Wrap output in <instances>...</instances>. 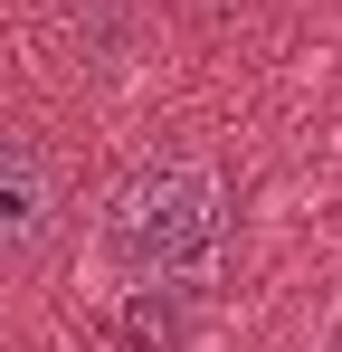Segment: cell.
Masks as SVG:
<instances>
[{
	"label": "cell",
	"mask_w": 342,
	"mask_h": 352,
	"mask_svg": "<svg viewBox=\"0 0 342 352\" xmlns=\"http://www.w3.org/2000/svg\"><path fill=\"white\" fill-rule=\"evenodd\" d=\"M124 324H133V343H171L181 333V305H133Z\"/></svg>",
	"instance_id": "277c9868"
},
{
	"label": "cell",
	"mask_w": 342,
	"mask_h": 352,
	"mask_svg": "<svg viewBox=\"0 0 342 352\" xmlns=\"http://www.w3.org/2000/svg\"><path fill=\"white\" fill-rule=\"evenodd\" d=\"M57 172L48 153L29 143V133H10L0 124V267H29V257H48L57 248Z\"/></svg>",
	"instance_id": "7a4b0ae2"
},
{
	"label": "cell",
	"mask_w": 342,
	"mask_h": 352,
	"mask_svg": "<svg viewBox=\"0 0 342 352\" xmlns=\"http://www.w3.org/2000/svg\"><path fill=\"white\" fill-rule=\"evenodd\" d=\"M67 19H76V29H86V48H124V0H67Z\"/></svg>",
	"instance_id": "3957f363"
},
{
	"label": "cell",
	"mask_w": 342,
	"mask_h": 352,
	"mask_svg": "<svg viewBox=\"0 0 342 352\" xmlns=\"http://www.w3.org/2000/svg\"><path fill=\"white\" fill-rule=\"evenodd\" d=\"M219 229H228V200H219V172L200 162H162L143 172L105 219V257L124 276H200L219 257Z\"/></svg>",
	"instance_id": "6da1fadb"
}]
</instances>
